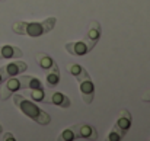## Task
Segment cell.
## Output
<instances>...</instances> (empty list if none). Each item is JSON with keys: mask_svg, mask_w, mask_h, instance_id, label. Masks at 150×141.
Here are the masks:
<instances>
[{"mask_svg": "<svg viewBox=\"0 0 150 141\" xmlns=\"http://www.w3.org/2000/svg\"><path fill=\"white\" fill-rule=\"evenodd\" d=\"M1 138H3V140L4 141H16V138H15V135H13V134H12V133H6V134H4V135H3V137H1Z\"/></svg>", "mask_w": 150, "mask_h": 141, "instance_id": "cell-17", "label": "cell"}, {"mask_svg": "<svg viewBox=\"0 0 150 141\" xmlns=\"http://www.w3.org/2000/svg\"><path fill=\"white\" fill-rule=\"evenodd\" d=\"M57 23V18L48 16L41 22H15L12 25V31L16 35H26L31 38H38L51 32Z\"/></svg>", "mask_w": 150, "mask_h": 141, "instance_id": "cell-1", "label": "cell"}, {"mask_svg": "<svg viewBox=\"0 0 150 141\" xmlns=\"http://www.w3.org/2000/svg\"><path fill=\"white\" fill-rule=\"evenodd\" d=\"M44 89H45V87H42V89H28L26 96H29L31 100H34V102L42 103V100H44V93H45Z\"/></svg>", "mask_w": 150, "mask_h": 141, "instance_id": "cell-15", "label": "cell"}, {"mask_svg": "<svg viewBox=\"0 0 150 141\" xmlns=\"http://www.w3.org/2000/svg\"><path fill=\"white\" fill-rule=\"evenodd\" d=\"M131 124H133V118H131V114L128 109H122L120 111L118 116H117V121H115V125L122 130L124 133H128V130L131 128Z\"/></svg>", "mask_w": 150, "mask_h": 141, "instance_id": "cell-10", "label": "cell"}, {"mask_svg": "<svg viewBox=\"0 0 150 141\" xmlns=\"http://www.w3.org/2000/svg\"><path fill=\"white\" fill-rule=\"evenodd\" d=\"M100 35H102V26H100V23L98 20H92L89 23V28H88V32H86L85 38L89 39V41H92L93 44H96L99 41Z\"/></svg>", "mask_w": 150, "mask_h": 141, "instance_id": "cell-11", "label": "cell"}, {"mask_svg": "<svg viewBox=\"0 0 150 141\" xmlns=\"http://www.w3.org/2000/svg\"><path fill=\"white\" fill-rule=\"evenodd\" d=\"M0 60H3V57H1V52H0Z\"/></svg>", "mask_w": 150, "mask_h": 141, "instance_id": "cell-20", "label": "cell"}, {"mask_svg": "<svg viewBox=\"0 0 150 141\" xmlns=\"http://www.w3.org/2000/svg\"><path fill=\"white\" fill-rule=\"evenodd\" d=\"M76 128V137L83 140H98V130L93 125H89L86 122H80L74 125Z\"/></svg>", "mask_w": 150, "mask_h": 141, "instance_id": "cell-8", "label": "cell"}, {"mask_svg": "<svg viewBox=\"0 0 150 141\" xmlns=\"http://www.w3.org/2000/svg\"><path fill=\"white\" fill-rule=\"evenodd\" d=\"M127 135V133H124L122 130H120L117 125H114L112 127V130L109 131V134H108V140L109 141H121L124 137Z\"/></svg>", "mask_w": 150, "mask_h": 141, "instance_id": "cell-16", "label": "cell"}, {"mask_svg": "<svg viewBox=\"0 0 150 141\" xmlns=\"http://www.w3.org/2000/svg\"><path fill=\"white\" fill-rule=\"evenodd\" d=\"M79 82V90H80V97L83 99V102L86 105H91L95 99V85L91 79V76H85L82 77Z\"/></svg>", "mask_w": 150, "mask_h": 141, "instance_id": "cell-7", "label": "cell"}, {"mask_svg": "<svg viewBox=\"0 0 150 141\" xmlns=\"http://www.w3.org/2000/svg\"><path fill=\"white\" fill-rule=\"evenodd\" d=\"M21 89H22V82H21L19 74L13 76V77H9L0 85V99L7 100V99L12 97V94L19 92Z\"/></svg>", "mask_w": 150, "mask_h": 141, "instance_id": "cell-6", "label": "cell"}, {"mask_svg": "<svg viewBox=\"0 0 150 141\" xmlns=\"http://www.w3.org/2000/svg\"><path fill=\"white\" fill-rule=\"evenodd\" d=\"M44 100L42 103H48V105H55L61 109H67L71 106V100L67 94H64L60 90H55V87H45L44 89Z\"/></svg>", "mask_w": 150, "mask_h": 141, "instance_id": "cell-3", "label": "cell"}, {"mask_svg": "<svg viewBox=\"0 0 150 141\" xmlns=\"http://www.w3.org/2000/svg\"><path fill=\"white\" fill-rule=\"evenodd\" d=\"M143 102H150V90L147 93H144V96H143Z\"/></svg>", "mask_w": 150, "mask_h": 141, "instance_id": "cell-18", "label": "cell"}, {"mask_svg": "<svg viewBox=\"0 0 150 141\" xmlns=\"http://www.w3.org/2000/svg\"><path fill=\"white\" fill-rule=\"evenodd\" d=\"M19 77H21V82H22V89H25V90H28V89H42V87H45V86L42 85V82H41L40 79H37L35 76H21V74H19Z\"/></svg>", "mask_w": 150, "mask_h": 141, "instance_id": "cell-12", "label": "cell"}, {"mask_svg": "<svg viewBox=\"0 0 150 141\" xmlns=\"http://www.w3.org/2000/svg\"><path fill=\"white\" fill-rule=\"evenodd\" d=\"M12 97H13L15 106H16L23 115H26V116L31 118L34 122H37L38 125H48L51 122L50 115H48L45 111H42L35 102L29 100L26 96L19 94L16 92V93L12 94Z\"/></svg>", "mask_w": 150, "mask_h": 141, "instance_id": "cell-2", "label": "cell"}, {"mask_svg": "<svg viewBox=\"0 0 150 141\" xmlns=\"http://www.w3.org/2000/svg\"><path fill=\"white\" fill-rule=\"evenodd\" d=\"M28 70V64L25 61H21V60H15L3 67H0V85L9 79V77H13V76H18V74H22Z\"/></svg>", "mask_w": 150, "mask_h": 141, "instance_id": "cell-5", "label": "cell"}, {"mask_svg": "<svg viewBox=\"0 0 150 141\" xmlns=\"http://www.w3.org/2000/svg\"><path fill=\"white\" fill-rule=\"evenodd\" d=\"M96 44H93L92 41L86 39L85 37L80 39V41H73V42H67L64 44V49L70 54V55H74V57H83L86 54H89L93 47Z\"/></svg>", "mask_w": 150, "mask_h": 141, "instance_id": "cell-4", "label": "cell"}, {"mask_svg": "<svg viewBox=\"0 0 150 141\" xmlns=\"http://www.w3.org/2000/svg\"><path fill=\"white\" fill-rule=\"evenodd\" d=\"M3 133V127H1V124H0V134Z\"/></svg>", "mask_w": 150, "mask_h": 141, "instance_id": "cell-19", "label": "cell"}, {"mask_svg": "<svg viewBox=\"0 0 150 141\" xmlns=\"http://www.w3.org/2000/svg\"><path fill=\"white\" fill-rule=\"evenodd\" d=\"M35 60H37V64L42 68V71H50L51 68H55V67H58L57 66V63H55V60L51 57L50 54H47V52H37L35 54Z\"/></svg>", "mask_w": 150, "mask_h": 141, "instance_id": "cell-9", "label": "cell"}, {"mask_svg": "<svg viewBox=\"0 0 150 141\" xmlns=\"http://www.w3.org/2000/svg\"><path fill=\"white\" fill-rule=\"evenodd\" d=\"M58 83H60V70H58V67L51 68L50 71L45 73V80H44L45 87H57Z\"/></svg>", "mask_w": 150, "mask_h": 141, "instance_id": "cell-14", "label": "cell"}, {"mask_svg": "<svg viewBox=\"0 0 150 141\" xmlns=\"http://www.w3.org/2000/svg\"><path fill=\"white\" fill-rule=\"evenodd\" d=\"M66 70H67L76 80H80L82 77H85V76L89 74L88 70H86L85 67H82L80 64H77V63H69V64L66 66Z\"/></svg>", "mask_w": 150, "mask_h": 141, "instance_id": "cell-13", "label": "cell"}, {"mask_svg": "<svg viewBox=\"0 0 150 141\" xmlns=\"http://www.w3.org/2000/svg\"><path fill=\"white\" fill-rule=\"evenodd\" d=\"M0 1H6V0H0Z\"/></svg>", "mask_w": 150, "mask_h": 141, "instance_id": "cell-21", "label": "cell"}]
</instances>
